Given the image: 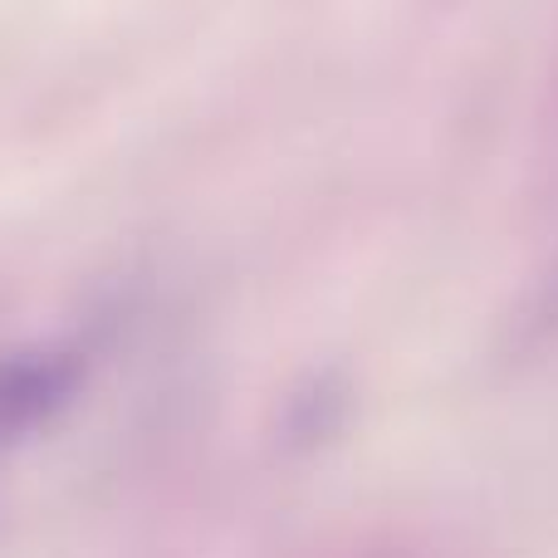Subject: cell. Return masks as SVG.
<instances>
[{
    "label": "cell",
    "instance_id": "1",
    "mask_svg": "<svg viewBox=\"0 0 558 558\" xmlns=\"http://www.w3.org/2000/svg\"><path fill=\"white\" fill-rule=\"evenodd\" d=\"M78 377H84V367L64 348H15V353H0V446L54 422L74 402Z\"/></svg>",
    "mask_w": 558,
    "mask_h": 558
}]
</instances>
